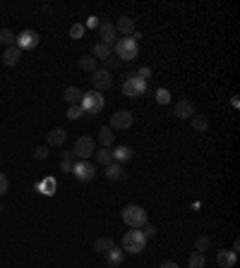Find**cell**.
Masks as SVG:
<instances>
[{"mask_svg": "<svg viewBox=\"0 0 240 268\" xmlns=\"http://www.w3.org/2000/svg\"><path fill=\"white\" fill-rule=\"evenodd\" d=\"M122 220H125V225L132 230H139L147 225V211L142 208V206H137V203H127L125 208H122Z\"/></svg>", "mask_w": 240, "mask_h": 268, "instance_id": "obj_1", "label": "cell"}, {"mask_svg": "<svg viewBox=\"0 0 240 268\" xmlns=\"http://www.w3.org/2000/svg\"><path fill=\"white\" fill-rule=\"evenodd\" d=\"M113 51H116V58H118V60H122V63H132L134 58L139 55V43L132 41L130 36H125V39L116 41Z\"/></svg>", "mask_w": 240, "mask_h": 268, "instance_id": "obj_2", "label": "cell"}, {"mask_svg": "<svg viewBox=\"0 0 240 268\" xmlns=\"http://www.w3.org/2000/svg\"><path fill=\"white\" fill-rule=\"evenodd\" d=\"M144 247H147V237H144L142 230H130V232H125V237H122V252H125V254H139Z\"/></svg>", "mask_w": 240, "mask_h": 268, "instance_id": "obj_3", "label": "cell"}, {"mask_svg": "<svg viewBox=\"0 0 240 268\" xmlns=\"http://www.w3.org/2000/svg\"><path fill=\"white\" fill-rule=\"evenodd\" d=\"M147 91V81L139 79L137 74H125V81H122V94L127 96V98H139V96H144Z\"/></svg>", "mask_w": 240, "mask_h": 268, "instance_id": "obj_4", "label": "cell"}, {"mask_svg": "<svg viewBox=\"0 0 240 268\" xmlns=\"http://www.w3.org/2000/svg\"><path fill=\"white\" fill-rule=\"evenodd\" d=\"M80 106L84 113H89V115H99L101 110H104V96L99 94V91H87V94L82 96Z\"/></svg>", "mask_w": 240, "mask_h": 268, "instance_id": "obj_5", "label": "cell"}, {"mask_svg": "<svg viewBox=\"0 0 240 268\" xmlns=\"http://www.w3.org/2000/svg\"><path fill=\"white\" fill-rule=\"evenodd\" d=\"M75 156L80 158V161H89L92 158V153L96 151V139H92V136H80L77 141H75Z\"/></svg>", "mask_w": 240, "mask_h": 268, "instance_id": "obj_6", "label": "cell"}, {"mask_svg": "<svg viewBox=\"0 0 240 268\" xmlns=\"http://www.w3.org/2000/svg\"><path fill=\"white\" fill-rule=\"evenodd\" d=\"M72 175L80 180V182H92L96 177V168H94L92 161H77L72 165Z\"/></svg>", "mask_w": 240, "mask_h": 268, "instance_id": "obj_7", "label": "cell"}, {"mask_svg": "<svg viewBox=\"0 0 240 268\" xmlns=\"http://www.w3.org/2000/svg\"><path fill=\"white\" fill-rule=\"evenodd\" d=\"M92 84H94V91H106L113 86V77H111V72H108L106 67H99L96 72L92 74Z\"/></svg>", "mask_w": 240, "mask_h": 268, "instance_id": "obj_8", "label": "cell"}, {"mask_svg": "<svg viewBox=\"0 0 240 268\" xmlns=\"http://www.w3.org/2000/svg\"><path fill=\"white\" fill-rule=\"evenodd\" d=\"M19 51H34L39 46V34L31 31V29H24L22 34H17V43H14Z\"/></svg>", "mask_w": 240, "mask_h": 268, "instance_id": "obj_9", "label": "cell"}, {"mask_svg": "<svg viewBox=\"0 0 240 268\" xmlns=\"http://www.w3.org/2000/svg\"><path fill=\"white\" fill-rule=\"evenodd\" d=\"M132 113L130 110H118L111 115V130H127L132 125Z\"/></svg>", "mask_w": 240, "mask_h": 268, "instance_id": "obj_10", "label": "cell"}, {"mask_svg": "<svg viewBox=\"0 0 240 268\" xmlns=\"http://www.w3.org/2000/svg\"><path fill=\"white\" fill-rule=\"evenodd\" d=\"M175 118H180V120H190L195 113H197V108H195V103L190 101V98H183V101H178L173 108Z\"/></svg>", "mask_w": 240, "mask_h": 268, "instance_id": "obj_11", "label": "cell"}, {"mask_svg": "<svg viewBox=\"0 0 240 268\" xmlns=\"http://www.w3.org/2000/svg\"><path fill=\"white\" fill-rule=\"evenodd\" d=\"M99 31H101V43H106V46H111V48H113V46H116V36H118V31H116V27H113V24H111V22H101V24H99Z\"/></svg>", "mask_w": 240, "mask_h": 268, "instance_id": "obj_12", "label": "cell"}, {"mask_svg": "<svg viewBox=\"0 0 240 268\" xmlns=\"http://www.w3.org/2000/svg\"><path fill=\"white\" fill-rule=\"evenodd\" d=\"M216 261H219V266L221 268H233L236 264H238V254L231 252V249H221V252L216 254Z\"/></svg>", "mask_w": 240, "mask_h": 268, "instance_id": "obj_13", "label": "cell"}, {"mask_svg": "<svg viewBox=\"0 0 240 268\" xmlns=\"http://www.w3.org/2000/svg\"><path fill=\"white\" fill-rule=\"evenodd\" d=\"M113 27H116V31L122 34V36H132L134 34V19H130V17H118V22H116Z\"/></svg>", "mask_w": 240, "mask_h": 268, "instance_id": "obj_14", "label": "cell"}, {"mask_svg": "<svg viewBox=\"0 0 240 268\" xmlns=\"http://www.w3.org/2000/svg\"><path fill=\"white\" fill-rule=\"evenodd\" d=\"M46 141H48V146H63L67 141V132L63 127H55V130L48 132V139H46Z\"/></svg>", "mask_w": 240, "mask_h": 268, "instance_id": "obj_15", "label": "cell"}, {"mask_svg": "<svg viewBox=\"0 0 240 268\" xmlns=\"http://www.w3.org/2000/svg\"><path fill=\"white\" fill-rule=\"evenodd\" d=\"M19 58H22V51H19L17 46H7L5 53H2V63H5L7 67H14L17 63H19Z\"/></svg>", "mask_w": 240, "mask_h": 268, "instance_id": "obj_16", "label": "cell"}, {"mask_svg": "<svg viewBox=\"0 0 240 268\" xmlns=\"http://www.w3.org/2000/svg\"><path fill=\"white\" fill-rule=\"evenodd\" d=\"M111 156H113V163H127L130 158H132V148L130 146H116L113 151H111Z\"/></svg>", "mask_w": 240, "mask_h": 268, "instance_id": "obj_17", "label": "cell"}, {"mask_svg": "<svg viewBox=\"0 0 240 268\" xmlns=\"http://www.w3.org/2000/svg\"><path fill=\"white\" fill-rule=\"evenodd\" d=\"M106 261H108V266L111 268H120L122 266V261H125V252L118 249V247H113V249L106 254Z\"/></svg>", "mask_w": 240, "mask_h": 268, "instance_id": "obj_18", "label": "cell"}, {"mask_svg": "<svg viewBox=\"0 0 240 268\" xmlns=\"http://www.w3.org/2000/svg\"><path fill=\"white\" fill-rule=\"evenodd\" d=\"M96 141L101 144V148H111V146H113V141H116V134H113L111 127H101V130H99V139H96Z\"/></svg>", "mask_w": 240, "mask_h": 268, "instance_id": "obj_19", "label": "cell"}, {"mask_svg": "<svg viewBox=\"0 0 240 268\" xmlns=\"http://www.w3.org/2000/svg\"><path fill=\"white\" fill-rule=\"evenodd\" d=\"M82 96H84V91L77 89V86H67L65 91H63V98H65L70 106H77V103L82 101Z\"/></svg>", "mask_w": 240, "mask_h": 268, "instance_id": "obj_20", "label": "cell"}, {"mask_svg": "<svg viewBox=\"0 0 240 268\" xmlns=\"http://www.w3.org/2000/svg\"><path fill=\"white\" fill-rule=\"evenodd\" d=\"M106 177L108 180H113V182L125 180V170H122V165H120V163H111V165H106Z\"/></svg>", "mask_w": 240, "mask_h": 268, "instance_id": "obj_21", "label": "cell"}, {"mask_svg": "<svg viewBox=\"0 0 240 268\" xmlns=\"http://www.w3.org/2000/svg\"><path fill=\"white\" fill-rule=\"evenodd\" d=\"M190 125H192V130H195V132H207V130H209V118H207V115H197V113H195V115L190 118Z\"/></svg>", "mask_w": 240, "mask_h": 268, "instance_id": "obj_22", "label": "cell"}, {"mask_svg": "<svg viewBox=\"0 0 240 268\" xmlns=\"http://www.w3.org/2000/svg\"><path fill=\"white\" fill-rule=\"evenodd\" d=\"M113 247H116V244H113L111 237H99V240L94 242V252H99V254H108Z\"/></svg>", "mask_w": 240, "mask_h": 268, "instance_id": "obj_23", "label": "cell"}, {"mask_svg": "<svg viewBox=\"0 0 240 268\" xmlns=\"http://www.w3.org/2000/svg\"><path fill=\"white\" fill-rule=\"evenodd\" d=\"M94 156H96V163H99V165H111V163H113L111 148H96Z\"/></svg>", "mask_w": 240, "mask_h": 268, "instance_id": "obj_24", "label": "cell"}, {"mask_svg": "<svg viewBox=\"0 0 240 268\" xmlns=\"http://www.w3.org/2000/svg\"><path fill=\"white\" fill-rule=\"evenodd\" d=\"M77 65H80V69H84V72H96V69H99V65H96V58H92V55H84V58H80V63H77Z\"/></svg>", "mask_w": 240, "mask_h": 268, "instance_id": "obj_25", "label": "cell"}, {"mask_svg": "<svg viewBox=\"0 0 240 268\" xmlns=\"http://www.w3.org/2000/svg\"><path fill=\"white\" fill-rule=\"evenodd\" d=\"M36 189H39L41 194H53L55 192V180L53 177H46V180H41L39 185H36Z\"/></svg>", "mask_w": 240, "mask_h": 268, "instance_id": "obj_26", "label": "cell"}, {"mask_svg": "<svg viewBox=\"0 0 240 268\" xmlns=\"http://www.w3.org/2000/svg\"><path fill=\"white\" fill-rule=\"evenodd\" d=\"M94 58H99V60H106V58H111V46H106V43H96L94 46Z\"/></svg>", "mask_w": 240, "mask_h": 268, "instance_id": "obj_27", "label": "cell"}, {"mask_svg": "<svg viewBox=\"0 0 240 268\" xmlns=\"http://www.w3.org/2000/svg\"><path fill=\"white\" fill-rule=\"evenodd\" d=\"M0 43H5V46H14V43H17L14 31H10V29H0Z\"/></svg>", "mask_w": 240, "mask_h": 268, "instance_id": "obj_28", "label": "cell"}, {"mask_svg": "<svg viewBox=\"0 0 240 268\" xmlns=\"http://www.w3.org/2000/svg\"><path fill=\"white\" fill-rule=\"evenodd\" d=\"M209 247H212V240H209L207 235H202V237H197V240H195V252H200V254H204Z\"/></svg>", "mask_w": 240, "mask_h": 268, "instance_id": "obj_29", "label": "cell"}, {"mask_svg": "<svg viewBox=\"0 0 240 268\" xmlns=\"http://www.w3.org/2000/svg\"><path fill=\"white\" fill-rule=\"evenodd\" d=\"M204 264H207V259H204V254H200V252L190 254V268H204Z\"/></svg>", "mask_w": 240, "mask_h": 268, "instance_id": "obj_30", "label": "cell"}, {"mask_svg": "<svg viewBox=\"0 0 240 268\" xmlns=\"http://www.w3.org/2000/svg\"><path fill=\"white\" fill-rule=\"evenodd\" d=\"M156 103L159 106H168L171 103V91L168 89H156Z\"/></svg>", "mask_w": 240, "mask_h": 268, "instance_id": "obj_31", "label": "cell"}, {"mask_svg": "<svg viewBox=\"0 0 240 268\" xmlns=\"http://www.w3.org/2000/svg\"><path fill=\"white\" fill-rule=\"evenodd\" d=\"M65 115L70 118V120H80L82 115H84V110H82V106L77 103V106H70V108H67V113H65Z\"/></svg>", "mask_w": 240, "mask_h": 268, "instance_id": "obj_32", "label": "cell"}, {"mask_svg": "<svg viewBox=\"0 0 240 268\" xmlns=\"http://www.w3.org/2000/svg\"><path fill=\"white\" fill-rule=\"evenodd\" d=\"M82 36H84V24H72V27H70V39H82Z\"/></svg>", "mask_w": 240, "mask_h": 268, "instance_id": "obj_33", "label": "cell"}, {"mask_svg": "<svg viewBox=\"0 0 240 268\" xmlns=\"http://www.w3.org/2000/svg\"><path fill=\"white\" fill-rule=\"evenodd\" d=\"M34 158H36V161H46V158H48V146H36L34 148Z\"/></svg>", "mask_w": 240, "mask_h": 268, "instance_id": "obj_34", "label": "cell"}, {"mask_svg": "<svg viewBox=\"0 0 240 268\" xmlns=\"http://www.w3.org/2000/svg\"><path fill=\"white\" fill-rule=\"evenodd\" d=\"M99 24H101V22H99V17H87V22H84V29H96L99 27Z\"/></svg>", "mask_w": 240, "mask_h": 268, "instance_id": "obj_35", "label": "cell"}, {"mask_svg": "<svg viewBox=\"0 0 240 268\" xmlns=\"http://www.w3.org/2000/svg\"><path fill=\"white\" fill-rule=\"evenodd\" d=\"M134 74H137L139 79H144V81H147L149 77H151V69H149V67H139V69H137Z\"/></svg>", "mask_w": 240, "mask_h": 268, "instance_id": "obj_36", "label": "cell"}, {"mask_svg": "<svg viewBox=\"0 0 240 268\" xmlns=\"http://www.w3.org/2000/svg\"><path fill=\"white\" fill-rule=\"evenodd\" d=\"M142 230V232H144V237H154V235H156V228H154V225H151V223H147V225H144V228H139Z\"/></svg>", "mask_w": 240, "mask_h": 268, "instance_id": "obj_37", "label": "cell"}, {"mask_svg": "<svg viewBox=\"0 0 240 268\" xmlns=\"http://www.w3.org/2000/svg\"><path fill=\"white\" fill-rule=\"evenodd\" d=\"M7 187H10V182H7V177L0 173V194H5L7 192Z\"/></svg>", "mask_w": 240, "mask_h": 268, "instance_id": "obj_38", "label": "cell"}, {"mask_svg": "<svg viewBox=\"0 0 240 268\" xmlns=\"http://www.w3.org/2000/svg\"><path fill=\"white\" fill-rule=\"evenodd\" d=\"M72 165H75L72 161H60V170H63V173H70V170H72Z\"/></svg>", "mask_w": 240, "mask_h": 268, "instance_id": "obj_39", "label": "cell"}, {"mask_svg": "<svg viewBox=\"0 0 240 268\" xmlns=\"http://www.w3.org/2000/svg\"><path fill=\"white\" fill-rule=\"evenodd\" d=\"M104 63H106L108 67H118V63H120V60H118V58H106Z\"/></svg>", "mask_w": 240, "mask_h": 268, "instance_id": "obj_40", "label": "cell"}, {"mask_svg": "<svg viewBox=\"0 0 240 268\" xmlns=\"http://www.w3.org/2000/svg\"><path fill=\"white\" fill-rule=\"evenodd\" d=\"M161 268H180V266H178L175 261H166V264H163V266H161Z\"/></svg>", "mask_w": 240, "mask_h": 268, "instance_id": "obj_41", "label": "cell"}, {"mask_svg": "<svg viewBox=\"0 0 240 268\" xmlns=\"http://www.w3.org/2000/svg\"><path fill=\"white\" fill-rule=\"evenodd\" d=\"M0 213H2V206H0Z\"/></svg>", "mask_w": 240, "mask_h": 268, "instance_id": "obj_42", "label": "cell"}]
</instances>
